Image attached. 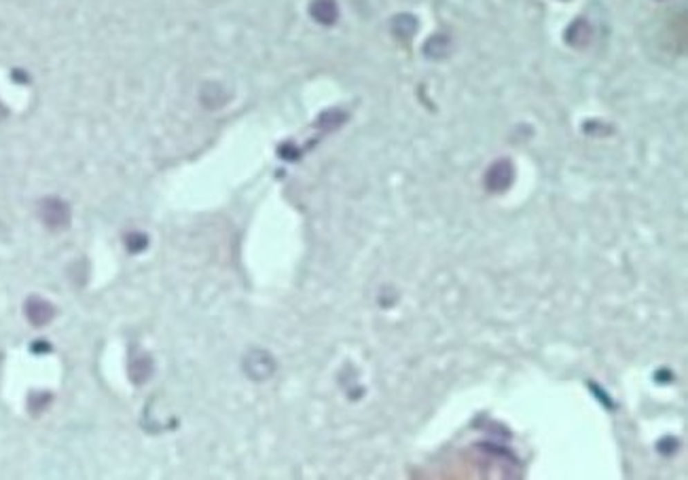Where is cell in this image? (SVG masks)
<instances>
[{
	"label": "cell",
	"mask_w": 688,
	"mask_h": 480,
	"mask_svg": "<svg viewBox=\"0 0 688 480\" xmlns=\"http://www.w3.org/2000/svg\"><path fill=\"white\" fill-rule=\"evenodd\" d=\"M39 216H41L43 224L53 229V231L66 229L68 224H71V205H68L64 199H57V197L43 199L41 205H39Z\"/></svg>",
	"instance_id": "6da1fadb"
},
{
	"label": "cell",
	"mask_w": 688,
	"mask_h": 480,
	"mask_svg": "<svg viewBox=\"0 0 688 480\" xmlns=\"http://www.w3.org/2000/svg\"><path fill=\"white\" fill-rule=\"evenodd\" d=\"M514 180V165L508 161V159H498L494 161L487 171H485V176H483V184L490 193H504L510 189Z\"/></svg>",
	"instance_id": "7a4b0ae2"
},
{
	"label": "cell",
	"mask_w": 688,
	"mask_h": 480,
	"mask_svg": "<svg viewBox=\"0 0 688 480\" xmlns=\"http://www.w3.org/2000/svg\"><path fill=\"white\" fill-rule=\"evenodd\" d=\"M244 372L252 381H265L275 372V360L265 349H252L244 358Z\"/></svg>",
	"instance_id": "3957f363"
},
{
	"label": "cell",
	"mask_w": 688,
	"mask_h": 480,
	"mask_svg": "<svg viewBox=\"0 0 688 480\" xmlns=\"http://www.w3.org/2000/svg\"><path fill=\"white\" fill-rule=\"evenodd\" d=\"M26 318L32 326H47L55 318V307L39 296L26 300Z\"/></svg>",
	"instance_id": "277c9868"
},
{
	"label": "cell",
	"mask_w": 688,
	"mask_h": 480,
	"mask_svg": "<svg viewBox=\"0 0 688 480\" xmlns=\"http://www.w3.org/2000/svg\"><path fill=\"white\" fill-rule=\"evenodd\" d=\"M591 39H593V26L584 17L572 21L570 28L566 30V43L574 49H584L591 43Z\"/></svg>",
	"instance_id": "5b68a950"
},
{
	"label": "cell",
	"mask_w": 688,
	"mask_h": 480,
	"mask_svg": "<svg viewBox=\"0 0 688 480\" xmlns=\"http://www.w3.org/2000/svg\"><path fill=\"white\" fill-rule=\"evenodd\" d=\"M309 15L322 26H333L339 19V7L335 0H314L309 5Z\"/></svg>",
	"instance_id": "8992f818"
},
{
	"label": "cell",
	"mask_w": 688,
	"mask_h": 480,
	"mask_svg": "<svg viewBox=\"0 0 688 480\" xmlns=\"http://www.w3.org/2000/svg\"><path fill=\"white\" fill-rule=\"evenodd\" d=\"M153 360L151 356L147 354H140V356H136L129 360V379L136 383V385H142L151 379V374H153Z\"/></svg>",
	"instance_id": "52a82bcc"
},
{
	"label": "cell",
	"mask_w": 688,
	"mask_h": 480,
	"mask_svg": "<svg viewBox=\"0 0 688 480\" xmlns=\"http://www.w3.org/2000/svg\"><path fill=\"white\" fill-rule=\"evenodd\" d=\"M454 41L447 37V34H434L424 45V53L430 59H445L447 55H452Z\"/></svg>",
	"instance_id": "ba28073f"
},
{
	"label": "cell",
	"mask_w": 688,
	"mask_h": 480,
	"mask_svg": "<svg viewBox=\"0 0 688 480\" xmlns=\"http://www.w3.org/2000/svg\"><path fill=\"white\" fill-rule=\"evenodd\" d=\"M418 19L416 17H413V15H396L394 19H392V32L396 34V37L398 39H402V41H407V39H413V37H416V32H418Z\"/></svg>",
	"instance_id": "9c48e42d"
},
{
	"label": "cell",
	"mask_w": 688,
	"mask_h": 480,
	"mask_svg": "<svg viewBox=\"0 0 688 480\" xmlns=\"http://www.w3.org/2000/svg\"><path fill=\"white\" fill-rule=\"evenodd\" d=\"M125 246H127L129 252L138 254L149 246V237L145 233H127L125 235Z\"/></svg>",
	"instance_id": "30bf717a"
},
{
	"label": "cell",
	"mask_w": 688,
	"mask_h": 480,
	"mask_svg": "<svg viewBox=\"0 0 688 480\" xmlns=\"http://www.w3.org/2000/svg\"><path fill=\"white\" fill-rule=\"evenodd\" d=\"M343 121H346V115H343V113H339V111H328V113H324V115L320 117L318 127L331 131V129H337Z\"/></svg>",
	"instance_id": "8fae6325"
},
{
	"label": "cell",
	"mask_w": 688,
	"mask_h": 480,
	"mask_svg": "<svg viewBox=\"0 0 688 480\" xmlns=\"http://www.w3.org/2000/svg\"><path fill=\"white\" fill-rule=\"evenodd\" d=\"M7 117V108L3 106V102H0V119H5Z\"/></svg>",
	"instance_id": "7c38bea8"
}]
</instances>
